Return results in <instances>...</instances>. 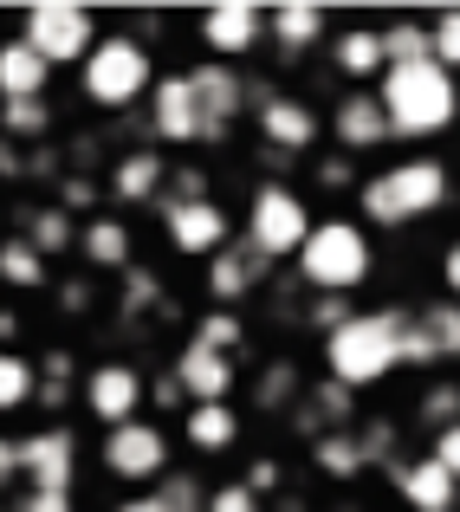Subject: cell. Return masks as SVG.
<instances>
[{"label":"cell","mask_w":460,"mask_h":512,"mask_svg":"<svg viewBox=\"0 0 460 512\" xmlns=\"http://www.w3.org/2000/svg\"><path fill=\"white\" fill-rule=\"evenodd\" d=\"M98 467L111 480H130V487H162V480H169V428L150 422V415L111 428L104 448H98Z\"/></svg>","instance_id":"8"},{"label":"cell","mask_w":460,"mask_h":512,"mask_svg":"<svg viewBox=\"0 0 460 512\" xmlns=\"http://www.w3.org/2000/svg\"><path fill=\"white\" fill-rule=\"evenodd\" d=\"M201 46H208L221 65L247 59V52L266 46V13L247 7V0H234V7H214L208 20H201Z\"/></svg>","instance_id":"21"},{"label":"cell","mask_w":460,"mask_h":512,"mask_svg":"<svg viewBox=\"0 0 460 512\" xmlns=\"http://www.w3.org/2000/svg\"><path fill=\"white\" fill-rule=\"evenodd\" d=\"M13 331H20V318H13V312H0V344H13Z\"/></svg>","instance_id":"55"},{"label":"cell","mask_w":460,"mask_h":512,"mask_svg":"<svg viewBox=\"0 0 460 512\" xmlns=\"http://www.w3.org/2000/svg\"><path fill=\"white\" fill-rule=\"evenodd\" d=\"M78 91L98 111H130V104H143L156 91V52L130 33H104L91 46V59L78 65Z\"/></svg>","instance_id":"4"},{"label":"cell","mask_w":460,"mask_h":512,"mask_svg":"<svg viewBox=\"0 0 460 512\" xmlns=\"http://www.w3.org/2000/svg\"><path fill=\"white\" fill-rule=\"evenodd\" d=\"M39 409H65V383H39Z\"/></svg>","instance_id":"54"},{"label":"cell","mask_w":460,"mask_h":512,"mask_svg":"<svg viewBox=\"0 0 460 512\" xmlns=\"http://www.w3.org/2000/svg\"><path fill=\"white\" fill-rule=\"evenodd\" d=\"M376 98H383L396 137H441V130L460 124V78L441 72L435 59L383 72V91H376Z\"/></svg>","instance_id":"3"},{"label":"cell","mask_w":460,"mask_h":512,"mask_svg":"<svg viewBox=\"0 0 460 512\" xmlns=\"http://www.w3.org/2000/svg\"><path fill=\"white\" fill-rule=\"evenodd\" d=\"M13 480H20V441H13V435H0V493H7Z\"/></svg>","instance_id":"47"},{"label":"cell","mask_w":460,"mask_h":512,"mask_svg":"<svg viewBox=\"0 0 460 512\" xmlns=\"http://www.w3.org/2000/svg\"><path fill=\"white\" fill-rule=\"evenodd\" d=\"M415 305H383V312H350L344 325L324 338V376L344 383L350 396L370 383H383L389 370H402V338H409Z\"/></svg>","instance_id":"1"},{"label":"cell","mask_w":460,"mask_h":512,"mask_svg":"<svg viewBox=\"0 0 460 512\" xmlns=\"http://www.w3.org/2000/svg\"><path fill=\"white\" fill-rule=\"evenodd\" d=\"M150 137L175 143V150L208 143V130H201V104H195V91H188V72L156 78V91H150Z\"/></svg>","instance_id":"15"},{"label":"cell","mask_w":460,"mask_h":512,"mask_svg":"<svg viewBox=\"0 0 460 512\" xmlns=\"http://www.w3.org/2000/svg\"><path fill=\"white\" fill-rule=\"evenodd\" d=\"M52 85V65L39 59L33 46H26L20 33L0 39V104H20V98H46Z\"/></svg>","instance_id":"24"},{"label":"cell","mask_w":460,"mask_h":512,"mask_svg":"<svg viewBox=\"0 0 460 512\" xmlns=\"http://www.w3.org/2000/svg\"><path fill=\"white\" fill-rule=\"evenodd\" d=\"M299 363H266L260 383H253V396H260V409H292L299 402Z\"/></svg>","instance_id":"35"},{"label":"cell","mask_w":460,"mask_h":512,"mask_svg":"<svg viewBox=\"0 0 460 512\" xmlns=\"http://www.w3.org/2000/svg\"><path fill=\"white\" fill-rule=\"evenodd\" d=\"M448 195H454V182H448V163H441V156H402V163L363 175L357 208H363L370 227L396 234V227H415V221H428V214H441Z\"/></svg>","instance_id":"2"},{"label":"cell","mask_w":460,"mask_h":512,"mask_svg":"<svg viewBox=\"0 0 460 512\" xmlns=\"http://www.w3.org/2000/svg\"><path fill=\"white\" fill-rule=\"evenodd\" d=\"M247 487H253V493L266 500V493L279 487V461H253V467H247Z\"/></svg>","instance_id":"48"},{"label":"cell","mask_w":460,"mask_h":512,"mask_svg":"<svg viewBox=\"0 0 460 512\" xmlns=\"http://www.w3.org/2000/svg\"><path fill=\"white\" fill-rule=\"evenodd\" d=\"M383 33V65L396 72V65H422V59H435L428 52V20H389V26H376Z\"/></svg>","instance_id":"32"},{"label":"cell","mask_w":460,"mask_h":512,"mask_svg":"<svg viewBox=\"0 0 460 512\" xmlns=\"http://www.w3.org/2000/svg\"><path fill=\"white\" fill-rule=\"evenodd\" d=\"M156 500L169 506V512H208V493H201L195 474H169V480L156 487Z\"/></svg>","instance_id":"39"},{"label":"cell","mask_w":460,"mask_h":512,"mask_svg":"<svg viewBox=\"0 0 460 512\" xmlns=\"http://www.w3.org/2000/svg\"><path fill=\"white\" fill-rule=\"evenodd\" d=\"M20 480H26V493H72V480H78L72 428H33V435H20Z\"/></svg>","instance_id":"12"},{"label":"cell","mask_w":460,"mask_h":512,"mask_svg":"<svg viewBox=\"0 0 460 512\" xmlns=\"http://www.w3.org/2000/svg\"><path fill=\"white\" fill-rule=\"evenodd\" d=\"M350 415H357V396H350L344 383H331V376H324L318 389H311V409H305V428H350Z\"/></svg>","instance_id":"33"},{"label":"cell","mask_w":460,"mask_h":512,"mask_svg":"<svg viewBox=\"0 0 460 512\" xmlns=\"http://www.w3.org/2000/svg\"><path fill=\"white\" fill-rule=\"evenodd\" d=\"M20 234L33 240L46 260H59V253H72L78 227H72V214H65V208H26V214H20Z\"/></svg>","instance_id":"30"},{"label":"cell","mask_w":460,"mask_h":512,"mask_svg":"<svg viewBox=\"0 0 460 512\" xmlns=\"http://www.w3.org/2000/svg\"><path fill=\"white\" fill-rule=\"evenodd\" d=\"M428 52H435L441 72L460 78V7H441L435 20H428Z\"/></svg>","instance_id":"36"},{"label":"cell","mask_w":460,"mask_h":512,"mask_svg":"<svg viewBox=\"0 0 460 512\" xmlns=\"http://www.w3.org/2000/svg\"><path fill=\"white\" fill-rule=\"evenodd\" d=\"M143 402H150V383H143L137 363H124V357L91 363V376H85V409H91V422H104V435H111V428H124V422H143Z\"/></svg>","instance_id":"10"},{"label":"cell","mask_w":460,"mask_h":512,"mask_svg":"<svg viewBox=\"0 0 460 512\" xmlns=\"http://www.w3.org/2000/svg\"><path fill=\"white\" fill-rule=\"evenodd\" d=\"M357 454H363V467H396L402 454H396V428L389 422H363L357 428Z\"/></svg>","instance_id":"38"},{"label":"cell","mask_w":460,"mask_h":512,"mask_svg":"<svg viewBox=\"0 0 460 512\" xmlns=\"http://www.w3.org/2000/svg\"><path fill=\"white\" fill-rule=\"evenodd\" d=\"M26 402H39V363H26L20 350H0V415H20Z\"/></svg>","instance_id":"31"},{"label":"cell","mask_w":460,"mask_h":512,"mask_svg":"<svg viewBox=\"0 0 460 512\" xmlns=\"http://www.w3.org/2000/svg\"><path fill=\"white\" fill-rule=\"evenodd\" d=\"M331 137H337V150L363 156V150H383L396 130H389V111H383L376 91H344V98L331 104Z\"/></svg>","instance_id":"19"},{"label":"cell","mask_w":460,"mask_h":512,"mask_svg":"<svg viewBox=\"0 0 460 512\" xmlns=\"http://www.w3.org/2000/svg\"><path fill=\"white\" fill-rule=\"evenodd\" d=\"M253 124H260V143L279 163H292L299 150L318 143V111H311L305 98H292V91H266V98L253 104Z\"/></svg>","instance_id":"14"},{"label":"cell","mask_w":460,"mask_h":512,"mask_svg":"<svg viewBox=\"0 0 460 512\" xmlns=\"http://www.w3.org/2000/svg\"><path fill=\"white\" fill-rule=\"evenodd\" d=\"M428 454H435V461H441V467H448V474L460 480V422H454V428H441V435H435V448H428Z\"/></svg>","instance_id":"45"},{"label":"cell","mask_w":460,"mask_h":512,"mask_svg":"<svg viewBox=\"0 0 460 512\" xmlns=\"http://www.w3.org/2000/svg\"><path fill=\"white\" fill-rule=\"evenodd\" d=\"M0 512H13V506H0Z\"/></svg>","instance_id":"56"},{"label":"cell","mask_w":460,"mask_h":512,"mask_svg":"<svg viewBox=\"0 0 460 512\" xmlns=\"http://www.w3.org/2000/svg\"><path fill=\"white\" fill-rule=\"evenodd\" d=\"M331 72L344 78H383V33L376 26H344V33H331Z\"/></svg>","instance_id":"25"},{"label":"cell","mask_w":460,"mask_h":512,"mask_svg":"<svg viewBox=\"0 0 460 512\" xmlns=\"http://www.w3.org/2000/svg\"><path fill=\"white\" fill-rule=\"evenodd\" d=\"M389 487L402 493L409 512H454L460 506V480L435 461V454H402V461L389 467Z\"/></svg>","instance_id":"17"},{"label":"cell","mask_w":460,"mask_h":512,"mask_svg":"<svg viewBox=\"0 0 460 512\" xmlns=\"http://www.w3.org/2000/svg\"><path fill=\"white\" fill-rule=\"evenodd\" d=\"M182 441L195 454H227L240 441V415L227 409V402H195V409L182 415Z\"/></svg>","instance_id":"26"},{"label":"cell","mask_w":460,"mask_h":512,"mask_svg":"<svg viewBox=\"0 0 460 512\" xmlns=\"http://www.w3.org/2000/svg\"><path fill=\"white\" fill-rule=\"evenodd\" d=\"M415 415L428 422V435H441V428H454V422H460V383H454V376H441V383H428V389H422V402H415Z\"/></svg>","instance_id":"34"},{"label":"cell","mask_w":460,"mask_h":512,"mask_svg":"<svg viewBox=\"0 0 460 512\" xmlns=\"http://www.w3.org/2000/svg\"><path fill=\"white\" fill-rule=\"evenodd\" d=\"M20 512H78V500L72 493H26Z\"/></svg>","instance_id":"46"},{"label":"cell","mask_w":460,"mask_h":512,"mask_svg":"<svg viewBox=\"0 0 460 512\" xmlns=\"http://www.w3.org/2000/svg\"><path fill=\"white\" fill-rule=\"evenodd\" d=\"M20 39L39 52V59L59 72V65H85L91 46H98V20L72 0H39V7L20 13Z\"/></svg>","instance_id":"7"},{"label":"cell","mask_w":460,"mask_h":512,"mask_svg":"<svg viewBox=\"0 0 460 512\" xmlns=\"http://www.w3.org/2000/svg\"><path fill=\"white\" fill-rule=\"evenodd\" d=\"M111 512H169V506H162L156 493H137V500H124V506H111Z\"/></svg>","instance_id":"52"},{"label":"cell","mask_w":460,"mask_h":512,"mask_svg":"<svg viewBox=\"0 0 460 512\" xmlns=\"http://www.w3.org/2000/svg\"><path fill=\"white\" fill-rule=\"evenodd\" d=\"M78 253H85V266H98V273H130V266H137L130 221L124 214H91V221L78 227Z\"/></svg>","instance_id":"22"},{"label":"cell","mask_w":460,"mask_h":512,"mask_svg":"<svg viewBox=\"0 0 460 512\" xmlns=\"http://www.w3.org/2000/svg\"><path fill=\"white\" fill-rule=\"evenodd\" d=\"M169 370H175V383H182L188 409H195V402H227V396H234V383H240L234 357H221V350H208V344H195V338L175 350Z\"/></svg>","instance_id":"20"},{"label":"cell","mask_w":460,"mask_h":512,"mask_svg":"<svg viewBox=\"0 0 460 512\" xmlns=\"http://www.w3.org/2000/svg\"><path fill=\"white\" fill-rule=\"evenodd\" d=\"M52 124H59V111H52L46 98H20V104H0V137L7 143H39V137H52Z\"/></svg>","instance_id":"28"},{"label":"cell","mask_w":460,"mask_h":512,"mask_svg":"<svg viewBox=\"0 0 460 512\" xmlns=\"http://www.w3.org/2000/svg\"><path fill=\"white\" fill-rule=\"evenodd\" d=\"M26 163H33V156H26L20 143H7V137H0V175H26Z\"/></svg>","instance_id":"51"},{"label":"cell","mask_w":460,"mask_h":512,"mask_svg":"<svg viewBox=\"0 0 460 512\" xmlns=\"http://www.w3.org/2000/svg\"><path fill=\"white\" fill-rule=\"evenodd\" d=\"M344 318H350V299H318V292H311V305H305V325L311 331H324V338H331Z\"/></svg>","instance_id":"44"},{"label":"cell","mask_w":460,"mask_h":512,"mask_svg":"<svg viewBox=\"0 0 460 512\" xmlns=\"http://www.w3.org/2000/svg\"><path fill=\"white\" fill-rule=\"evenodd\" d=\"M299 279L318 299H350V292L370 279V234L344 214L311 227V240L299 247Z\"/></svg>","instance_id":"5"},{"label":"cell","mask_w":460,"mask_h":512,"mask_svg":"<svg viewBox=\"0 0 460 512\" xmlns=\"http://www.w3.org/2000/svg\"><path fill=\"white\" fill-rule=\"evenodd\" d=\"M195 344H208V350H221V357H234L240 344H247V325H240L234 312H208L195 325Z\"/></svg>","instance_id":"37"},{"label":"cell","mask_w":460,"mask_h":512,"mask_svg":"<svg viewBox=\"0 0 460 512\" xmlns=\"http://www.w3.org/2000/svg\"><path fill=\"white\" fill-rule=\"evenodd\" d=\"M208 512H266V500L247 487V480H227V487L208 493Z\"/></svg>","instance_id":"41"},{"label":"cell","mask_w":460,"mask_h":512,"mask_svg":"<svg viewBox=\"0 0 460 512\" xmlns=\"http://www.w3.org/2000/svg\"><path fill=\"white\" fill-rule=\"evenodd\" d=\"M85 305H91V286H85V279H78V286H65V312H85Z\"/></svg>","instance_id":"53"},{"label":"cell","mask_w":460,"mask_h":512,"mask_svg":"<svg viewBox=\"0 0 460 512\" xmlns=\"http://www.w3.org/2000/svg\"><path fill=\"white\" fill-rule=\"evenodd\" d=\"M441 286H448V299H460V240H448V253H441Z\"/></svg>","instance_id":"49"},{"label":"cell","mask_w":460,"mask_h":512,"mask_svg":"<svg viewBox=\"0 0 460 512\" xmlns=\"http://www.w3.org/2000/svg\"><path fill=\"white\" fill-rule=\"evenodd\" d=\"M98 195H104V188L91 182V175H59V208H65V214H85V208H98Z\"/></svg>","instance_id":"43"},{"label":"cell","mask_w":460,"mask_h":512,"mask_svg":"<svg viewBox=\"0 0 460 512\" xmlns=\"http://www.w3.org/2000/svg\"><path fill=\"white\" fill-rule=\"evenodd\" d=\"M311 175H318V188H363V175H357V163H350V156H318V163H311Z\"/></svg>","instance_id":"42"},{"label":"cell","mask_w":460,"mask_h":512,"mask_svg":"<svg viewBox=\"0 0 460 512\" xmlns=\"http://www.w3.org/2000/svg\"><path fill=\"white\" fill-rule=\"evenodd\" d=\"M311 201L299 195V188H286L279 175H266L260 188L247 195V240L266 253V260H299V247L311 240Z\"/></svg>","instance_id":"6"},{"label":"cell","mask_w":460,"mask_h":512,"mask_svg":"<svg viewBox=\"0 0 460 512\" xmlns=\"http://www.w3.org/2000/svg\"><path fill=\"white\" fill-rule=\"evenodd\" d=\"M52 279V260L33 247L26 234H7L0 240V286H20V292H39Z\"/></svg>","instance_id":"27"},{"label":"cell","mask_w":460,"mask_h":512,"mask_svg":"<svg viewBox=\"0 0 460 512\" xmlns=\"http://www.w3.org/2000/svg\"><path fill=\"white\" fill-rule=\"evenodd\" d=\"M162 188H169V156L162 150H150V143H143V150H124L111 163V175H104V195L117 201V208H162Z\"/></svg>","instance_id":"18"},{"label":"cell","mask_w":460,"mask_h":512,"mask_svg":"<svg viewBox=\"0 0 460 512\" xmlns=\"http://www.w3.org/2000/svg\"><path fill=\"white\" fill-rule=\"evenodd\" d=\"M266 273H273V260H266V253L253 247L247 234H240V240H227V247L208 260V299L234 312L247 292H260V286H266Z\"/></svg>","instance_id":"16"},{"label":"cell","mask_w":460,"mask_h":512,"mask_svg":"<svg viewBox=\"0 0 460 512\" xmlns=\"http://www.w3.org/2000/svg\"><path fill=\"white\" fill-rule=\"evenodd\" d=\"M448 363H460V299H428L409 312L402 370H448Z\"/></svg>","instance_id":"9"},{"label":"cell","mask_w":460,"mask_h":512,"mask_svg":"<svg viewBox=\"0 0 460 512\" xmlns=\"http://www.w3.org/2000/svg\"><path fill=\"white\" fill-rule=\"evenodd\" d=\"M162 234L188 260H214L234 240V227H227V208L208 195V201H162Z\"/></svg>","instance_id":"13"},{"label":"cell","mask_w":460,"mask_h":512,"mask_svg":"<svg viewBox=\"0 0 460 512\" xmlns=\"http://www.w3.org/2000/svg\"><path fill=\"white\" fill-rule=\"evenodd\" d=\"M188 91H195V104H201V130H208V143H221L227 130L240 124V111L253 104V85L234 72V65H221V59H201L195 72H188Z\"/></svg>","instance_id":"11"},{"label":"cell","mask_w":460,"mask_h":512,"mask_svg":"<svg viewBox=\"0 0 460 512\" xmlns=\"http://www.w3.org/2000/svg\"><path fill=\"white\" fill-rule=\"evenodd\" d=\"M150 396L162 402V409H175V402H188V396H182V383H175V370H162V376H156V383H150Z\"/></svg>","instance_id":"50"},{"label":"cell","mask_w":460,"mask_h":512,"mask_svg":"<svg viewBox=\"0 0 460 512\" xmlns=\"http://www.w3.org/2000/svg\"><path fill=\"white\" fill-rule=\"evenodd\" d=\"M311 467H318L324 480H357V474H363L357 435H350V428H331V435H311Z\"/></svg>","instance_id":"29"},{"label":"cell","mask_w":460,"mask_h":512,"mask_svg":"<svg viewBox=\"0 0 460 512\" xmlns=\"http://www.w3.org/2000/svg\"><path fill=\"white\" fill-rule=\"evenodd\" d=\"M162 201H208V169H201V163L169 169V188H162Z\"/></svg>","instance_id":"40"},{"label":"cell","mask_w":460,"mask_h":512,"mask_svg":"<svg viewBox=\"0 0 460 512\" xmlns=\"http://www.w3.org/2000/svg\"><path fill=\"white\" fill-rule=\"evenodd\" d=\"M324 33H331V20H324V7H311V0H292V7L266 13V39H273L279 59H305L311 46H324Z\"/></svg>","instance_id":"23"}]
</instances>
